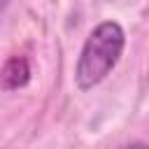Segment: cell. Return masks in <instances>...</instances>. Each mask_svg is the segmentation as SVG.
<instances>
[{"mask_svg": "<svg viewBox=\"0 0 149 149\" xmlns=\"http://www.w3.org/2000/svg\"><path fill=\"white\" fill-rule=\"evenodd\" d=\"M126 47V33L121 28V23L116 21H102L98 23L79 54L77 61V70H74V81L81 91H88L93 86H98L119 63L121 54Z\"/></svg>", "mask_w": 149, "mask_h": 149, "instance_id": "obj_1", "label": "cell"}, {"mask_svg": "<svg viewBox=\"0 0 149 149\" xmlns=\"http://www.w3.org/2000/svg\"><path fill=\"white\" fill-rule=\"evenodd\" d=\"M28 79H30V63L23 56H12L0 68V88L5 91H16L26 86Z\"/></svg>", "mask_w": 149, "mask_h": 149, "instance_id": "obj_2", "label": "cell"}, {"mask_svg": "<svg viewBox=\"0 0 149 149\" xmlns=\"http://www.w3.org/2000/svg\"><path fill=\"white\" fill-rule=\"evenodd\" d=\"M7 5H9V0H0V14L7 9Z\"/></svg>", "mask_w": 149, "mask_h": 149, "instance_id": "obj_3", "label": "cell"}]
</instances>
